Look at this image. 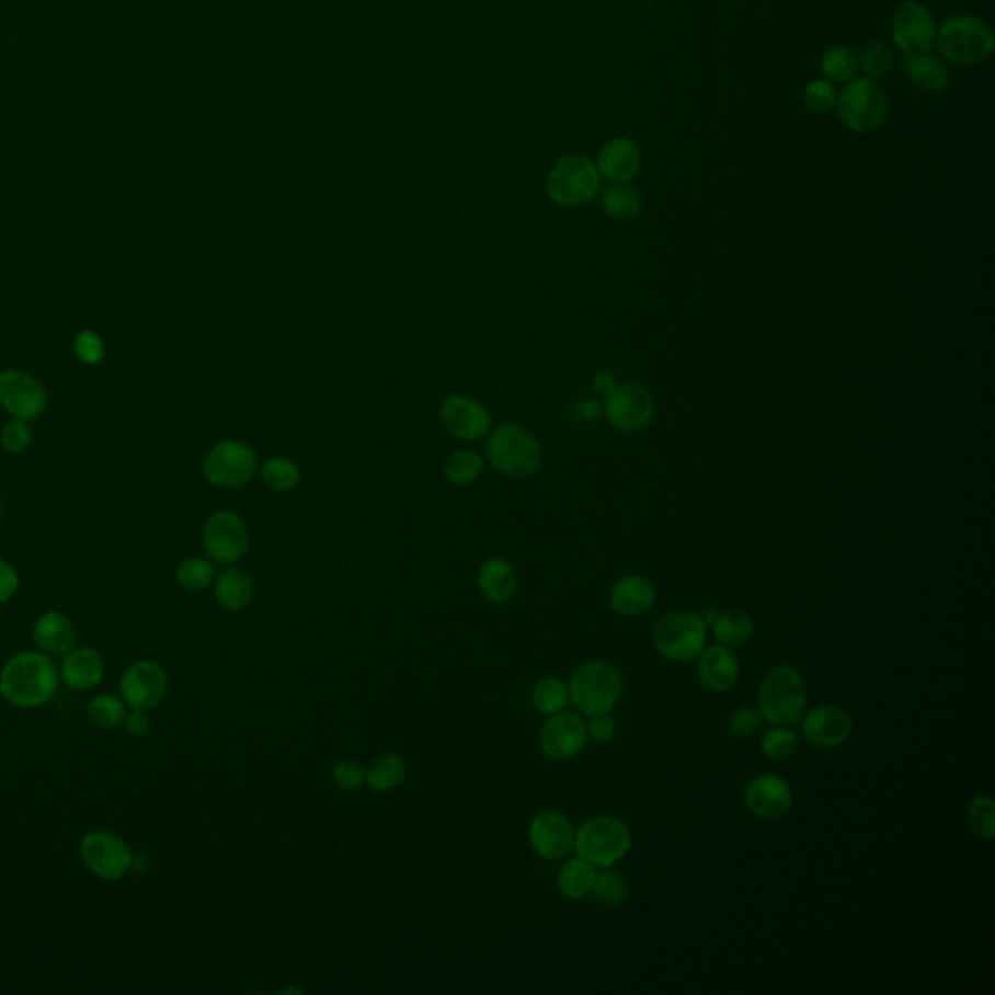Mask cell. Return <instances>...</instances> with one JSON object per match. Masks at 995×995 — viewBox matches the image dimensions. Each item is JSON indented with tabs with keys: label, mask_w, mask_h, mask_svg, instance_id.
<instances>
[{
	"label": "cell",
	"mask_w": 995,
	"mask_h": 995,
	"mask_svg": "<svg viewBox=\"0 0 995 995\" xmlns=\"http://www.w3.org/2000/svg\"><path fill=\"white\" fill-rule=\"evenodd\" d=\"M59 670L44 652H22L0 671V695L16 708H39L57 695Z\"/></svg>",
	"instance_id": "6da1fadb"
},
{
	"label": "cell",
	"mask_w": 995,
	"mask_h": 995,
	"mask_svg": "<svg viewBox=\"0 0 995 995\" xmlns=\"http://www.w3.org/2000/svg\"><path fill=\"white\" fill-rule=\"evenodd\" d=\"M838 119L854 133H876L889 115L883 90L871 78H854L836 100Z\"/></svg>",
	"instance_id": "9c48e42d"
},
{
	"label": "cell",
	"mask_w": 995,
	"mask_h": 995,
	"mask_svg": "<svg viewBox=\"0 0 995 995\" xmlns=\"http://www.w3.org/2000/svg\"><path fill=\"white\" fill-rule=\"evenodd\" d=\"M601 180L613 183H630L642 168V150L632 138L618 137L601 148L597 160Z\"/></svg>",
	"instance_id": "7402d4cb"
},
{
	"label": "cell",
	"mask_w": 995,
	"mask_h": 995,
	"mask_svg": "<svg viewBox=\"0 0 995 995\" xmlns=\"http://www.w3.org/2000/svg\"><path fill=\"white\" fill-rule=\"evenodd\" d=\"M587 721L575 712H558L549 716L539 731V746L542 755L550 760L564 763L580 755L587 743Z\"/></svg>",
	"instance_id": "2e32d148"
},
{
	"label": "cell",
	"mask_w": 995,
	"mask_h": 995,
	"mask_svg": "<svg viewBox=\"0 0 995 995\" xmlns=\"http://www.w3.org/2000/svg\"><path fill=\"white\" fill-rule=\"evenodd\" d=\"M763 713L753 706H743L730 716V731L737 737H753L763 725Z\"/></svg>",
	"instance_id": "c3c4849f"
},
{
	"label": "cell",
	"mask_w": 995,
	"mask_h": 995,
	"mask_svg": "<svg viewBox=\"0 0 995 995\" xmlns=\"http://www.w3.org/2000/svg\"><path fill=\"white\" fill-rule=\"evenodd\" d=\"M331 776H333L336 788L343 791L361 790L362 786L366 784V768L356 760H339L333 766Z\"/></svg>",
	"instance_id": "f6af8a7d"
},
{
	"label": "cell",
	"mask_w": 995,
	"mask_h": 995,
	"mask_svg": "<svg viewBox=\"0 0 995 995\" xmlns=\"http://www.w3.org/2000/svg\"><path fill=\"white\" fill-rule=\"evenodd\" d=\"M713 636L725 648H737L751 640L755 634V622L746 615L745 610H725L713 620Z\"/></svg>",
	"instance_id": "d6a6232c"
},
{
	"label": "cell",
	"mask_w": 995,
	"mask_h": 995,
	"mask_svg": "<svg viewBox=\"0 0 995 995\" xmlns=\"http://www.w3.org/2000/svg\"><path fill=\"white\" fill-rule=\"evenodd\" d=\"M601 205L610 218L620 220V222H630L642 213L644 198L628 183H613L609 190L603 191Z\"/></svg>",
	"instance_id": "4dcf8cb0"
},
{
	"label": "cell",
	"mask_w": 995,
	"mask_h": 995,
	"mask_svg": "<svg viewBox=\"0 0 995 995\" xmlns=\"http://www.w3.org/2000/svg\"><path fill=\"white\" fill-rule=\"evenodd\" d=\"M439 421L444 428L461 442L484 438L492 426L489 409L469 396H449L439 407Z\"/></svg>",
	"instance_id": "d6986e66"
},
{
	"label": "cell",
	"mask_w": 995,
	"mask_h": 995,
	"mask_svg": "<svg viewBox=\"0 0 995 995\" xmlns=\"http://www.w3.org/2000/svg\"><path fill=\"white\" fill-rule=\"evenodd\" d=\"M758 710L774 725H796L807 712L805 681L790 665L766 673L758 688Z\"/></svg>",
	"instance_id": "5b68a950"
},
{
	"label": "cell",
	"mask_w": 995,
	"mask_h": 995,
	"mask_svg": "<svg viewBox=\"0 0 995 995\" xmlns=\"http://www.w3.org/2000/svg\"><path fill=\"white\" fill-rule=\"evenodd\" d=\"M601 175L595 162L584 155L562 156L547 178L550 201L560 206H582L599 195Z\"/></svg>",
	"instance_id": "ba28073f"
},
{
	"label": "cell",
	"mask_w": 995,
	"mask_h": 995,
	"mask_svg": "<svg viewBox=\"0 0 995 995\" xmlns=\"http://www.w3.org/2000/svg\"><path fill=\"white\" fill-rule=\"evenodd\" d=\"M891 65H893V57H891V52L887 49V45L879 44H869L867 45L861 57H859V69L866 72V78H881L891 70Z\"/></svg>",
	"instance_id": "ee69618b"
},
{
	"label": "cell",
	"mask_w": 995,
	"mask_h": 995,
	"mask_svg": "<svg viewBox=\"0 0 995 995\" xmlns=\"http://www.w3.org/2000/svg\"><path fill=\"white\" fill-rule=\"evenodd\" d=\"M20 587V575L16 568L0 558V603H7L16 595Z\"/></svg>",
	"instance_id": "f907efd6"
},
{
	"label": "cell",
	"mask_w": 995,
	"mask_h": 995,
	"mask_svg": "<svg viewBox=\"0 0 995 995\" xmlns=\"http://www.w3.org/2000/svg\"><path fill=\"white\" fill-rule=\"evenodd\" d=\"M477 584L484 599L494 605H506L517 592V574L506 558H487L479 568Z\"/></svg>",
	"instance_id": "4316f807"
},
{
	"label": "cell",
	"mask_w": 995,
	"mask_h": 995,
	"mask_svg": "<svg viewBox=\"0 0 995 995\" xmlns=\"http://www.w3.org/2000/svg\"><path fill=\"white\" fill-rule=\"evenodd\" d=\"M178 584L187 590V592H203L208 585L215 582V564L210 560L201 557H190L181 560L178 572Z\"/></svg>",
	"instance_id": "ab89813d"
},
{
	"label": "cell",
	"mask_w": 995,
	"mask_h": 995,
	"mask_svg": "<svg viewBox=\"0 0 995 995\" xmlns=\"http://www.w3.org/2000/svg\"><path fill=\"white\" fill-rule=\"evenodd\" d=\"M80 856L88 871L102 881H119L133 866L129 844L110 831L88 833L80 842Z\"/></svg>",
	"instance_id": "7c38bea8"
},
{
	"label": "cell",
	"mask_w": 995,
	"mask_h": 995,
	"mask_svg": "<svg viewBox=\"0 0 995 995\" xmlns=\"http://www.w3.org/2000/svg\"><path fill=\"white\" fill-rule=\"evenodd\" d=\"M901 65L916 90L939 94L949 87V72L943 60L929 53H902Z\"/></svg>",
	"instance_id": "83f0119b"
},
{
	"label": "cell",
	"mask_w": 995,
	"mask_h": 995,
	"mask_svg": "<svg viewBox=\"0 0 995 995\" xmlns=\"http://www.w3.org/2000/svg\"><path fill=\"white\" fill-rule=\"evenodd\" d=\"M741 665L725 645H712L698 655V678L712 693H728L737 685Z\"/></svg>",
	"instance_id": "cb8c5ba5"
},
{
	"label": "cell",
	"mask_w": 995,
	"mask_h": 995,
	"mask_svg": "<svg viewBox=\"0 0 995 995\" xmlns=\"http://www.w3.org/2000/svg\"><path fill=\"white\" fill-rule=\"evenodd\" d=\"M487 457L494 471L510 479H531L541 469V444L529 428L507 422L490 432Z\"/></svg>",
	"instance_id": "7a4b0ae2"
},
{
	"label": "cell",
	"mask_w": 995,
	"mask_h": 995,
	"mask_svg": "<svg viewBox=\"0 0 995 995\" xmlns=\"http://www.w3.org/2000/svg\"><path fill=\"white\" fill-rule=\"evenodd\" d=\"M255 593V584L248 572L240 568H228L215 577V597L218 605L226 610H243Z\"/></svg>",
	"instance_id": "f1b7e54d"
},
{
	"label": "cell",
	"mask_w": 995,
	"mask_h": 995,
	"mask_svg": "<svg viewBox=\"0 0 995 995\" xmlns=\"http://www.w3.org/2000/svg\"><path fill=\"white\" fill-rule=\"evenodd\" d=\"M105 675V663L94 648H72L62 655L59 677L72 690H92Z\"/></svg>",
	"instance_id": "603a6c76"
},
{
	"label": "cell",
	"mask_w": 995,
	"mask_h": 995,
	"mask_svg": "<svg viewBox=\"0 0 995 995\" xmlns=\"http://www.w3.org/2000/svg\"><path fill=\"white\" fill-rule=\"evenodd\" d=\"M625 681L609 661H585L572 673L568 683L570 702L584 716L610 713L620 702Z\"/></svg>",
	"instance_id": "3957f363"
},
{
	"label": "cell",
	"mask_w": 995,
	"mask_h": 995,
	"mask_svg": "<svg viewBox=\"0 0 995 995\" xmlns=\"http://www.w3.org/2000/svg\"><path fill=\"white\" fill-rule=\"evenodd\" d=\"M657 403L652 391L640 384L610 387L605 397V416L613 428L625 434L642 432L652 424Z\"/></svg>",
	"instance_id": "8fae6325"
},
{
	"label": "cell",
	"mask_w": 995,
	"mask_h": 995,
	"mask_svg": "<svg viewBox=\"0 0 995 995\" xmlns=\"http://www.w3.org/2000/svg\"><path fill=\"white\" fill-rule=\"evenodd\" d=\"M75 354L84 364L95 366L105 358V343L94 331H80L75 336Z\"/></svg>",
	"instance_id": "7dc6e473"
},
{
	"label": "cell",
	"mask_w": 995,
	"mask_h": 995,
	"mask_svg": "<svg viewBox=\"0 0 995 995\" xmlns=\"http://www.w3.org/2000/svg\"><path fill=\"white\" fill-rule=\"evenodd\" d=\"M265 487L273 492H290L300 484V467L288 457H273L259 469Z\"/></svg>",
	"instance_id": "d590c367"
},
{
	"label": "cell",
	"mask_w": 995,
	"mask_h": 995,
	"mask_svg": "<svg viewBox=\"0 0 995 995\" xmlns=\"http://www.w3.org/2000/svg\"><path fill=\"white\" fill-rule=\"evenodd\" d=\"M595 871H597V867H593L590 861H585L580 856L568 859L558 871L557 883L560 893L572 901H580L587 894H592Z\"/></svg>",
	"instance_id": "1f68e13d"
},
{
	"label": "cell",
	"mask_w": 995,
	"mask_h": 995,
	"mask_svg": "<svg viewBox=\"0 0 995 995\" xmlns=\"http://www.w3.org/2000/svg\"><path fill=\"white\" fill-rule=\"evenodd\" d=\"M893 42L902 53H929L936 44V16L918 0H906L893 16Z\"/></svg>",
	"instance_id": "e0dca14e"
},
{
	"label": "cell",
	"mask_w": 995,
	"mask_h": 995,
	"mask_svg": "<svg viewBox=\"0 0 995 995\" xmlns=\"http://www.w3.org/2000/svg\"><path fill=\"white\" fill-rule=\"evenodd\" d=\"M0 517H2V497H0Z\"/></svg>",
	"instance_id": "f5cc1de1"
},
{
	"label": "cell",
	"mask_w": 995,
	"mask_h": 995,
	"mask_svg": "<svg viewBox=\"0 0 995 995\" xmlns=\"http://www.w3.org/2000/svg\"><path fill=\"white\" fill-rule=\"evenodd\" d=\"M0 444L10 454H22L32 444V428L26 421L12 419L0 432Z\"/></svg>",
	"instance_id": "bcb514c9"
},
{
	"label": "cell",
	"mask_w": 995,
	"mask_h": 995,
	"mask_svg": "<svg viewBox=\"0 0 995 995\" xmlns=\"http://www.w3.org/2000/svg\"><path fill=\"white\" fill-rule=\"evenodd\" d=\"M568 702H570V693L562 678L545 677L533 688V704L545 716L562 712Z\"/></svg>",
	"instance_id": "f35d334b"
},
{
	"label": "cell",
	"mask_w": 995,
	"mask_h": 995,
	"mask_svg": "<svg viewBox=\"0 0 995 995\" xmlns=\"http://www.w3.org/2000/svg\"><path fill=\"white\" fill-rule=\"evenodd\" d=\"M34 642L39 652L47 653L49 657H62L77 645V627L67 615L59 610H47L35 620Z\"/></svg>",
	"instance_id": "d4e9b609"
},
{
	"label": "cell",
	"mask_w": 995,
	"mask_h": 995,
	"mask_svg": "<svg viewBox=\"0 0 995 995\" xmlns=\"http://www.w3.org/2000/svg\"><path fill=\"white\" fill-rule=\"evenodd\" d=\"M258 451L238 439L218 442L203 461L206 481L218 489H241L258 474Z\"/></svg>",
	"instance_id": "30bf717a"
},
{
	"label": "cell",
	"mask_w": 995,
	"mask_h": 995,
	"mask_svg": "<svg viewBox=\"0 0 995 995\" xmlns=\"http://www.w3.org/2000/svg\"><path fill=\"white\" fill-rule=\"evenodd\" d=\"M0 404L12 419L37 421L47 409V391L26 371L7 369L0 374Z\"/></svg>",
	"instance_id": "5bb4252c"
},
{
	"label": "cell",
	"mask_w": 995,
	"mask_h": 995,
	"mask_svg": "<svg viewBox=\"0 0 995 995\" xmlns=\"http://www.w3.org/2000/svg\"><path fill=\"white\" fill-rule=\"evenodd\" d=\"M969 826L980 840L990 842L995 834V803L990 796H980L970 801L967 811Z\"/></svg>",
	"instance_id": "b9f144b4"
},
{
	"label": "cell",
	"mask_w": 995,
	"mask_h": 995,
	"mask_svg": "<svg viewBox=\"0 0 995 995\" xmlns=\"http://www.w3.org/2000/svg\"><path fill=\"white\" fill-rule=\"evenodd\" d=\"M657 592L644 575H625L609 592L610 607L622 617H640L652 609Z\"/></svg>",
	"instance_id": "484cf974"
},
{
	"label": "cell",
	"mask_w": 995,
	"mask_h": 995,
	"mask_svg": "<svg viewBox=\"0 0 995 995\" xmlns=\"http://www.w3.org/2000/svg\"><path fill=\"white\" fill-rule=\"evenodd\" d=\"M708 640V625L698 613L673 610L653 625L652 642L665 660L693 661L702 653Z\"/></svg>",
	"instance_id": "52a82bcc"
},
{
	"label": "cell",
	"mask_w": 995,
	"mask_h": 995,
	"mask_svg": "<svg viewBox=\"0 0 995 995\" xmlns=\"http://www.w3.org/2000/svg\"><path fill=\"white\" fill-rule=\"evenodd\" d=\"M821 70L824 77L831 78L834 82H851L858 77L859 57L848 45H834L824 53Z\"/></svg>",
	"instance_id": "8d00e7d4"
},
{
	"label": "cell",
	"mask_w": 995,
	"mask_h": 995,
	"mask_svg": "<svg viewBox=\"0 0 995 995\" xmlns=\"http://www.w3.org/2000/svg\"><path fill=\"white\" fill-rule=\"evenodd\" d=\"M936 44L952 65L974 67L992 57L995 39L984 20L972 14H954L937 27Z\"/></svg>",
	"instance_id": "277c9868"
},
{
	"label": "cell",
	"mask_w": 995,
	"mask_h": 995,
	"mask_svg": "<svg viewBox=\"0 0 995 995\" xmlns=\"http://www.w3.org/2000/svg\"><path fill=\"white\" fill-rule=\"evenodd\" d=\"M838 92L828 80H813L803 90V103L807 110L813 113H828L836 107Z\"/></svg>",
	"instance_id": "7bdbcfd3"
},
{
	"label": "cell",
	"mask_w": 995,
	"mask_h": 995,
	"mask_svg": "<svg viewBox=\"0 0 995 995\" xmlns=\"http://www.w3.org/2000/svg\"><path fill=\"white\" fill-rule=\"evenodd\" d=\"M170 678L160 663L156 661H135L129 670L123 673L119 683V695L130 708L155 710L168 695Z\"/></svg>",
	"instance_id": "9a60e30c"
},
{
	"label": "cell",
	"mask_w": 995,
	"mask_h": 995,
	"mask_svg": "<svg viewBox=\"0 0 995 995\" xmlns=\"http://www.w3.org/2000/svg\"><path fill=\"white\" fill-rule=\"evenodd\" d=\"M592 894L601 904L618 906V904L627 902L630 883L615 869L599 867V871H595V879H593Z\"/></svg>",
	"instance_id": "74e56055"
},
{
	"label": "cell",
	"mask_w": 995,
	"mask_h": 995,
	"mask_svg": "<svg viewBox=\"0 0 995 995\" xmlns=\"http://www.w3.org/2000/svg\"><path fill=\"white\" fill-rule=\"evenodd\" d=\"M799 737L790 725H776L760 739L764 755L773 760H788L798 753Z\"/></svg>",
	"instance_id": "60d3db41"
},
{
	"label": "cell",
	"mask_w": 995,
	"mask_h": 995,
	"mask_svg": "<svg viewBox=\"0 0 995 995\" xmlns=\"http://www.w3.org/2000/svg\"><path fill=\"white\" fill-rule=\"evenodd\" d=\"M793 803L790 784L778 774H758L746 784L745 805L751 813L766 821L786 815Z\"/></svg>",
	"instance_id": "44dd1931"
},
{
	"label": "cell",
	"mask_w": 995,
	"mask_h": 995,
	"mask_svg": "<svg viewBox=\"0 0 995 995\" xmlns=\"http://www.w3.org/2000/svg\"><path fill=\"white\" fill-rule=\"evenodd\" d=\"M630 848L632 833L617 816H592L575 831V854L597 869L615 866Z\"/></svg>",
	"instance_id": "8992f818"
},
{
	"label": "cell",
	"mask_w": 995,
	"mask_h": 995,
	"mask_svg": "<svg viewBox=\"0 0 995 995\" xmlns=\"http://www.w3.org/2000/svg\"><path fill=\"white\" fill-rule=\"evenodd\" d=\"M203 545L210 560L218 564H236L248 554V525L233 512H215L203 527Z\"/></svg>",
	"instance_id": "4fadbf2b"
},
{
	"label": "cell",
	"mask_w": 995,
	"mask_h": 995,
	"mask_svg": "<svg viewBox=\"0 0 995 995\" xmlns=\"http://www.w3.org/2000/svg\"><path fill=\"white\" fill-rule=\"evenodd\" d=\"M150 725H152V720L148 716V710L133 708V712L127 713V718H125V728L133 737H145L150 731Z\"/></svg>",
	"instance_id": "816d5d0a"
},
{
	"label": "cell",
	"mask_w": 995,
	"mask_h": 995,
	"mask_svg": "<svg viewBox=\"0 0 995 995\" xmlns=\"http://www.w3.org/2000/svg\"><path fill=\"white\" fill-rule=\"evenodd\" d=\"M407 778V764L403 756L396 753L378 756L366 768V784L369 790L389 793L397 790Z\"/></svg>",
	"instance_id": "f546056e"
},
{
	"label": "cell",
	"mask_w": 995,
	"mask_h": 995,
	"mask_svg": "<svg viewBox=\"0 0 995 995\" xmlns=\"http://www.w3.org/2000/svg\"><path fill=\"white\" fill-rule=\"evenodd\" d=\"M88 720L100 730H117L127 718V702L119 696L98 695L90 700L87 708Z\"/></svg>",
	"instance_id": "836d02e7"
},
{
	"label": "cell",
	"mask_w": 995,
	"mask_h": 995,
	"mask_svg": "<svg viewBox=\"0 0 995 995\" xmlns=\"http://www.w3.org/2000/svg\"><path fill=\"white\" fill-rule=\"evenodd\" d=\"M587 735L597 743H609L617 735V721L609 713H595L587 721Z\"/></svg>",
	"instance_id": "681fc988"
},
{
	"label": "cell",
	"mask_w": 995,
	"mask_h": 995,
	"mask_svg": "<svg viewBox=\"0 0 995 995\" xmlns=\"http://www.w3.org/2000/svg\"><path fill=\"white\" fill-rule=\"evenodd\" d=\"M531 848L549 861L568 858L574 849L575 828L567 815L558 811H542L535 815L527 828Z\"/></svg>",
	"instance_id": "ac0fdd59"
},
{
	"label": "cell",
	"mask_w": 995,
	"mask_h": 995,
	"mask_svg": "<svg viewBox=\"0 0 995 995\" xmlns=\"http://www.w3.org/2000/svg\"><path fill=\"white\" fill-rule=\"evenodd\" d=\"M484 471V459L481 455L459 449L449 455L444 464V477L455 487H467L477 481Z\"/></svg>",
	"instance_id": "e575fe53"
},
{
	"label": "cell",
	"mask_w": 995,
	"mask_h": 995,
	"mask_svg": "<svg viewBox=\"0 0 995 995\" xmlns=\"http://www.w3.org/2000/svg\"><path fill=\"white\" fill-rule=\"evenodd\" d=\"M854 728V721L844 708L836 704H823L803 713L801 733L807 743L816 748H834L846 743Z\"/></svg>",
	"instance_id": "ffe728a7"
}]
</instances>
